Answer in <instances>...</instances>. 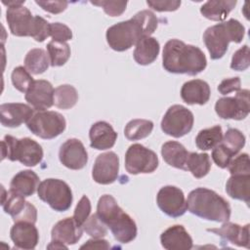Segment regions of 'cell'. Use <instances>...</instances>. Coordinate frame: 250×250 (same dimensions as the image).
I'll list each match as a JSON object with an SVG mask.
<instances>
[{"label":"cell","instance_id":"cell-8","mask_svg":"<svg viewBox=\"0 0 250 250\" xmlns=\"http://www.w3.org/2000/svg\"><path fill=\"white\" fill-rule=\"evenodd\" d=\"M26 126L35 136L51 140L64 131L66 122L64 117L57 111L40 110L33 113L26 122Z\"/></svg>","mask_w":250,"mask_h":250},{"label":"cell","instance_id":"cell-24","mask_svg":"<svg viewBox=\"0 0 250 250\" xmlns=\"http://www.w3.org/2000/svg\"><path fill=\"white\" fill-rule=\"evenodd\" d=\"M211 95L207 82L200 79H193L186 82L181 89L182 100L188 104H205Z\"/></svg>","mask_w":250,"mask_h":250},{"label":"cell","instance_id":"cell-48","mask_svg":"<svg viewBox=\"0 0 250 250\" xmlns=\"http://www.w3.org/2000/svg\"><path fill=\"white\" fill-rule=\"evenodd\" d=\"M240 79L239 77H231L224 79L218 86V91L222 95H228L231 92H237L240 90Z\"/></svg>","mask_w":250,"mask_h":250},{"label":"cell","instance_id":"cell-36","mask_svg":"<svg viewBox=\"0 0 250 250\" xmlns=\"http://www.w3.org/2000/svg\"><path fill=\"white\" fill-rule=\"evenodd\" d=\"M233 155H236L245 145L244 135L237 129L229 128L221 142Z\"/></svg>","mask_w":250,"mask_h":250},{"label":"cell","instance_id":"cell-35","mask_svg":"<svg viewBox=\"0 0 250 250\" xmlns=\"http://www.w3.org/2000/svg\"><path fill=\"white\" fill-rule=\"evenodd\" d=\"M47 50L52 66L63 65L70 57V48L66 42L52 40L48 43Z\"/></svg>","mask_w":250,"mask_h":250},{"label":"cell","instance_id":"cell-2","mask_svg":"<svg viewBox=\"0 0 250 250\" xmlns=\"http://www.w3.org/2000/svg\"><path fill=\"white\" fill-rule=\"evenodd\" d=\"M162 65L170 73L197 75L205 69L207 60L198 47L171 39L164 46Z\"/></svg>","mask_w":250,"mask_h":250},{"label":"cell","instance_id":"cell-9","mask_svg":"<svg viewBox=\"0 0 250 250\" xmlns=\"http://www.w3.org/2000/svg\"><path fill=\"white\" fill-rule=\"evenodd\" d=\"M194 117L192 112L181 104L170 106L161 120L162 131L171 137L181 138L192 129Z\"/></svg>","mask_w":250,"mask_h":250},{"label":"cell","instance_id":"cell-10","mask_svg":"<svg viewBox=\"0 0 250 250\" xmlns=\"http://www.w3.org/2000/svg\"><path fill=\"white\" fill-rule=\"evenodd\" d=\"M158 167L156 153L140 144L129 146L125 154V168L132 175L152 173Z\"/></svg>","mask_w":250,"mask_h":250},{"label":"cell","instance_id":"cell-39","mask_svg":"<svg viewBox=\"0 0 250 250\" xmlns=\"http://www.w3.org/2000/svg\"><path fill=\"white\" fill-rule=\"evenodd\" d=\"M231 175H250V162L247 153H241L231 159L228 166Z\"/></svg>","mask_w":250,"mask_h":250},{"label":"cell","instance_id":"cell-26","mask_svg":"<svg viewBox=\"0 0 250 250\" xmlns=\"http://www.w3.org/2000/svg\"><path fill=\"white\" fill-rule=\"evenodd\" d=\"M159 50L160 46L158 41L153 37L146 36L136 43L133 57L137 63L141 65H147L156 60Z\"/></svg>","mask_w":250,"mask_h":250},{"label":"cell","instance_id":"cell-31","mask_svg":"<svg viewBox=\"0 0 250 250\" xmlns=\"http://www.w3.org/2000/svg\"><path fill=\"white\" fill-rule=\"evenodd\" d=\"M187 169L197 179L205 177L211 169L209 155L207 153L189 152L187 159Z\"/></svg>","mask_w":250,"mask_h":250},{"label":"cell","instance_id":"cell-22","mask_svg":"<svg viewBox=\"0 0 250 250\" xmlns=\"http://www.w3.org/2000/svg\"><path fill=\"white\" fill-rule=\"evenodd\" d=\"M207 231L213 232L237 246L249 248V224L240 226L227 221L224 222V225L221 228L208 229Z\"/></svg>","mask_w":250,"mask_h":250},{"label":"cell","instance_id":"cell-33","mask_svg":"<svg viewBox=\"0 0 250 250\" xmlns=\"http://www.w3.org/2000/svg\"><path fill=\"white\" fill-rule=\"evenodd\" d=\"M223 140V132L222 128L219 125L214 127L201 130L196 138L195 144L196 146L201 150H209L214 148L217 145H219Z\"/></svg>","mask_w":250,"mask_h":250},{"label":"cell","instance_id":"cell-40","mask_svg":"<svg viewBox=\"0 0 250 250\" xmlns=\"http://www.w3.org/2000/svg\"><path fill=\"white\" fill-rule=\"evenodd\" d=\"M95 6H99L103 8L104 13L110 17H118L124 13L127 7L126 1H92L91 2Z\"/></svg>","mask_w":250,"mask_h":250},{"label":"cell","instance_id":"cell-28","mask_svg":"<svg viewBox=\"0 0 250 250\" xmlns=\"http://www.w3.org/2000/svg\"><path fill=\"white\" fill-rule=\"evenodd\" d=\"M234 0H212L204 3L200 8L201 15L211 21H221L227 19L228 15L235 7Z\"/></svg>","mask_w":250,"mask_h":250},{"label":"cell","instance_id":"cell-6","mask_svg":"<svg viewBox=\"0 0 250 250\" xmlns=\"http://www.w3.org/2000/svg\"><path fill=\"white\" fill-rule=\"evenodd\" d=\"M2 160L8 158L11 161H20L27 167L39 164L43 158L41 146L30 138L17 139L6 135L1 142Z\"/></svg>","mask_w":250,"mask_h":250},{"label":"cell","instance_id":"cell-23","mask_svg":"<svg viewBox=\"0 0 250 250\" xmlns=\"http://www.w3.org/2000/svg\"><path fill=\"white\" fill-rule=\"evenodd\" d=\"M83 232L82 227H79L73 218H65L59 221L52 229V240L63 243L65 245H72L78 242Z\"/></svg>","mask_w":250,"mask_h":250},{"label":"cell","instance_id":"cell-25","mask_svg":"<svg viewBox=\"0 0 250 250\" xmlns=\"http://www.w3.org/2000/svg\"><path fill=\"white\" fill-rule=\"evenodd\" d=\"M39 186V177L31 170L20 171L10 183V190L27 197L32 195Z\"/></svg>","mask_w":250,"mask_h":250},{"label":"cell","instance_id":"cell-43","mask_svg":"<svg viewBox=\"0 0 250 250\" xmlns=\"http://www.w3.org/2000/svg\"><path fill=\"white\" fill-rule=\"evenodd\" d=\"M234 156L222 143L217 145L212 151V159L215 164L220 168H227L232 158Z\"/></svg>","mask_w":250,"mask_h":250},{"label":"cell","instance_id":"cell-45","mask_svg":"<svg viewBox=\"0 0 250 250\" xmlns=\"http://www.w3.org/2000/svg\"><path fill=\"white\" fill-rule=\"evenodd\" d=\"M50 36L55 41L66 42L72 38V31L64 23L53 22L50 24Z\"/></svg>","mask_w":250,"mask_h":250},{"label":"cell","instance_id":"cell-19","mask_svg":"<svg viewBox=\"0 0 250 250\" xmlns=\"http://www.w3.org/2000/svg\"><path fill=\"white\" fill-rule=\"evenodd\" d=\"M10 236L15 247L20 249H34L39 240L36 227L29 222H16L10 230Z\"/></svg>","mask_w":250,"mask_h":250},{"label":"cell","instance_id":"cell-21","mask_svg":"<svg viewBox=\"0 0 250 250\" xmlns=\"http://www.w3.org/2000/svg\"><path fill=\"white\" fill-rule=\"evenodd\" d=\"M160 242L167 250H188L192 248V238L181 225L168 228L160 235Z\"/></svg>","mask_w":250,"mask_h":250},{"label":"cell","instance_id":"cell-42","mask_svg":"<svg viewBox=\"0 0 250 250\" xmlns=\"http://www.w3.org/2000/svg\"><path fill=\"white\" fill-rule=\"evenodd\" d=\"M50 22L40 16H34V23L32 27L31 37L37 42H43L50 36Z\"/></svg>","mask_w":250,"mask_h":250},{"label":"cell","instance_id":"cell-5","mask_svg":"<svg viewBox=\"0 0 250 250\" xmlns=\"http://www.w3.org/2000/svg\"><path fill=\"white\" fill-rule=\"evenodd\" d=\"M245 28L237 20L227 21L208 27L203 33L204 44L212 60L221 59L227 52L229 42L240 43L243 40Z\"/></svg>","mask_w":250,"mask_h":250},{"label":"cell","instance_id":"cell-50","mask_svg":"<svg viewBox=\"0 0 250 250\" xmlns=\"http://www.w3.org/2000/svg\"><path fill=\"white\" fill-rule=\"evenodd\" d=\"M48 249H67V245L58 242V241H54L52 240L51 243L47 246Z\"/></svg>","mask_w":250,"mask_h":250},{"label":"cell","instance_id":"cell-11","mask_svg":"<svg viewBox=\"0 0 250 250\" xmlns=\"http://www.w3.org/2000/svg\"><path fill=\"white\" fill-rule=\"evenodd\" d=\"M250 110L249 90L243 89L236 92L234 97L221 98L216 102L215 111L223 119H244Z\"/></svg>","mask_w":250,"mask_h":250},{"label":"cell","instance_id":"cell-12","mask_svg":"<svg viewBox=\"0 0 250 250\" xmlns=\"http://www.w3.org/2000/svg\"><path fill=\"white\" fill-rule=\"evenodd\" d=\"M1 204L5 213L12 216L14 222H29L35 224L37 220V209L30 202L25 201L24 197L9 190L5 191L2 187Z\"/></svg>","mask_w":250,"mask_h":250},{"label":"cell","instance_id":"cell-30","mask_svg":"<svg viewBox=\"0 0 250 250\" xmlns=\"http://www.w3.org/2000/svg\"><path fill=\"white\" fill-rule=\"evenodd\" d=\"M24 65L29 73L41 74L48 69L50 59L45 50L39 48L31 49L24 58Z\"/></svg>","mask_w":250,"mask_h":250},{"label":"cell","instance_id":"cell-7","mask_svg":"<svg viewBox=\"0 0 250 250\" xmlns=\"http://www.w3.org/2000/svg\"><path fill=\"white\" fill-rule=\"evenodd\" d=\"M38 197L47 203L52 209L63 212L70 208L72 192L69 186L59 179H46L41 182L37 188Z\"/></svg>","mask_w":250,"mask_h":250},{"label":"cell","instance_id":"cell-3","mask_svg":"<svg viewBox=\"0 0 250 250\" xmlns=\"http://www.w3.org/2000/svg\"><path fill=\"white\" fill-rule=\"evenodd\" d=\"M97 215L109 228L114 238L121 243H128L137 236L135 221L117 204L109 194L100 197L97 205Z\"/></svg>","mask_w":250,"mask_h":250},{"label":"cell","instance_id":"cell-47","mask_svg":"<svg viewBox=\"0 0 250 250\" xmlns=\"http://www.w3.org/2000/svg\"><path fill=\"white\" fill-rule=\"evenodd\" d=\"M35 3L39 5L44 11H47L51 14H60L63 12L66 8L68 3L66 1H38L36 0Z\"/></svg>","mask_w":250,"mask_h":250},{"label":"cell","instance_id":"cell-51","mask_svg":"<svg viewBox=\"0 0 250 250\" xmlns=\"http://www.w3.org/2000/svg\"><path fill=\"white\" fill-rule=\"evenodd\" d=\"M4 5L8 6V8L10 7H16V6H21V5H23L24 4V0L23 1H2Z\"/></svg>","mask_w":250,"mask_h":250},{"label":"cell","instance_id":"cell-34","mask_svg":"<svg viewBox=\"0 0 250 250\" xmlns=\"http://www.w3.org/2000/svg\"><path fill=\"white\" fill-rule=\"evenodd\" d=\"M152 121L146 119H133L125 126L124 135L130 141H138L146 138L152 132Z\"/></svg>","mask_w":250,"mask_h":250},{"label":"cell","instance_id":"cell-16","mask_svg":"<svg viewBox=\"0 0 250 250\" xmlns=\"http://www.w3.org/2000/svg\"><path fill=\"white\" fill-rule=\"evenodd\" d=\"M6 20L13 35L20 37L31 36L34 16L23 5L8 8Z\"/></svg>","mask_w":250,"mask_h":250},{"label":"cell","instance_id":"cell-15","mask_svg":"<svg viewBox=\"0 0 250 250\" xmlns=\"http://www.w3.org/2000/svg\"><path fill=\"white\" fill-rule=\"evenodd\" d=\"M59 158L63 166L71 170H80L88 162L86 148L78 139L66 140L60 147Z\"/></svg>","mask_w":250,"mask_h":250},{"label":"cell","instance_id":"cell-46","mask_svg":"<svg viewBox=\"0 0 250 250\" xmlns=\"http://www.w3.org/2000/svg\"><path fill=\"white\" fill-rule=\"evenodd\" d=\"M146 4L151 9L157 12H172L178 10L181 6V1H146Z\"/></svg>","mask_w":250,"mask_h":250},{"label":"cell","instance_id":"cell-29","mask_svg":"<svg viewBox=\"0 0 250 250\" xmlns=\"http://www.w3.org/2000/svg\"><path fill=\"white\" fill-rule=\"evenodd\" d=\"M227 193L234 199L250 202V175H231L226 184Z\"/></svg>","mask_w":250,"mask_h":250},{"label":"cell","instance_id":"cell-27","mask_svg":"<svg viewBox=\"0 0 250 250\" xmlns=\"http://www.w3.org/2000/svg\"><path fill=\"white\" fill-rule=\"evenodd\" d=\"M188 153L186 147L176 141L166 142L161 147V154L164 161L170 166L182 170H188L187 159Z\"/></svg>","mask_w":250,"mask_h":250},{"label":"cell","instance_id":"cell-44","mask_svg":"<svg viewBox=\"0 0 250 250\" xmlns=\"http://www.w3.org/2000/svg\"><path fill=\"white\" fill-rule=\"evenodd\" d=\"M90 213H91V202L86 195H83L75 207L72 218L74 219V221L79 227H82L83 224L86 222V220L89 218Z\"/></svg>","mask_w":250,"mask_h":250},{"label":"cell","instance_id":"cell-38","mask_svg":"<svg viewBox=\"0 0 250 250\" xmlns=\"http://www.w3.org/2000/svg\"><path fill=\"white\" fill-rule=\"evenodd\" d=\"M83 231L93 238H102L107 233L105 224L99 218L97 214L91 215L82 226Z\"/></svg>","mask_w":250,"mask_h":250},{"label":"cell","instance_id":"cell-17","mask_svg":"<svg viewBox=\"0 0 250 250\" xmlns=\"http://www.w3.org/2000/svg\"><path fill=\"white\" fill-rule=\"evenodd\" d=\"M54 88L47 80H34L27 92L25 101L36 110H45L54 104Z\"/></svg>","mask_w":250,"mask_h":250},{"label":"cell","instance_id":"cell-18","mask_svg":"<svg viewBox=\"0 0 250 250\" xmlns=\"http://www.w3.org/2000/svg\"><path fill=\"white\" fill-rule=\"evenodd\" d=\"M33 115L31 106L21 103H8L0 105V120L5 127H19Z\"/></svg>","mask_w":250,"mask_h":250},{"label":"cell","instance_id":"cell-41","mask_svg":"<svg viewBox=\"0 0 250 250\" xmlns=\"http://www.w3.org/2000/svg\"><path fill=\"white\" fill-rule=\"evenodd\" d=\"M249 47L244 45L240 49H238L233 55L230 62V68L237 71H243L249 67L250 60H249Z\"/></svg>","mask_w":250,"mask_h":250},{"label":"cell","instance_id":"cell-49","mask_svg":"<svg viewBox=\"0 0 250 250\" xmlns=\"http://www.w3.org/2000/svg\"><path fill=\"white\" fill-rule=\"evenodd\" d=\"M108 249L109 244L106 240L102 238H93L88 240L85 244H83L80 249Z\"/></svg>","mask_w":250,"mask_h":250},{"label":"cell","instance_id":"cell-13","mask_svg":"<svg viewBox=\"0 0 250 250\" xmlns=\"http://www.w3.org/2000/svg\"><path fill=\"white\" fill-rule=\"evenodd\" d=\"M156 202L159 209L172 218L183 216L188 209L183 190L175 186L161 188L157 193Z\"/></svg>","mask_w":250,"mask_h":250},{"label":"cell","instance_id":"cell-37","mask_svg":"<svg viewBox=\"0 0 250 250\" xmlns=\"http://www.w3.org/2000/svg\"><path fill=\"white\" fill-rule=\"evenodd\" d=\"M11 79L14 87L21 93H26L34 81L30 73L23 66L15 67L13 69Z\"/></svg>","mask_w":250,"mask_h":250},{"label":"cell","instance_id":"cell-1","mask_svg":"<svg viewBox=\"0 0 250 250\" xmlns=\"http://www.w3.org/2000/svg\"><path fill=\"white\" fill-rule=\"evenodd\" d=\"M157 25L158 21L151 11H141L130 20L108 27L105 34L107 44L114 51H126L143 37L152 34Z\"/></svg>","mask_w":250,"mask_h":250},{"label":"cell","instance_id":"cell-4","mask_svg":"<svg viewBox=\"0 0 250 250\" xmlns=\"http://www.w3.org/2000/svg\"><path fill=\"white\" fill-rule=\"evenodd\" d=\"M188 211L204 220L224 223L230 218L229 203L214 190L206 188H197L188 196Z\"/></svg>","mask_w":250,"mask_h":250},{"label":"cell","instance_id":"cell-20","mask_svg":"<svg viewBox=\"0 0 250 250\" xmlns=\"http://www.w3.org/2000/svg\"><path fill=\"white\" fill-rule=\"evenodd\" d=\"M90 146L98 150L111 148L116 142L117 133L112 126L105 121H98L92 125L89 131Z\"/></svg>","mask_w":250,"mask_h":250},{"label":"cell","instance_id":"cell-32","mask_svg":"<svg viewBox=\"0 0 250 250\" xmlns=\"http://www.w3.org/2000/svg\"><path fill=\"white\" fill-rule=\"evenodd\" d=\"M78 101V93L71 85H61L54 91V104L62 109L73 107Z\"/></svg>","mask_w":250,"mask_h":250},{"label":"cell","instance_id":"cell-14","mask_svg":"<svg viewBox=\"0 0 250 250\" xmlns=\"http://www.w3.org/2000/svg\"><path fill=\"white\" fill-rule=\"evenodd\" d=\"M119 172V158L113 151L100 154L94 163L92 177L101 185H109L115 182Z\"/></svg>","mask_w":250,"mask_h":250}]
</instances>
